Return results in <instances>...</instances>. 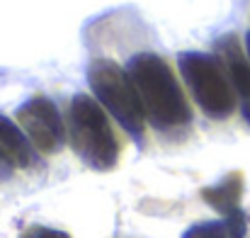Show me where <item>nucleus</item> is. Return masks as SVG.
Segmentation results:
<instances>
[{
	"label": "nucleus",
	"mask_w": 250,
	"mask_h": 238,
	"mask_svg": "<svg viewBox=\"0 0 250 238\" xmlns=\"http://www.w3.org/2000/svg\"><path fill=\"white\" fill-rule=\"evenodd\" d=\"M126 73L139 92L144 112L158 129H172V127L189 124L192 107L163 56H158L153 51L136 54L129 61Z\"/></svg>",
	"instance_id": "obj_1"
},
{
	"label": "nucleus",
	"mask_w": 250,
	"mask_h": 238,
	"mask_svg": "<svg viewBox=\"0 0 250 238\" xmlns=\"http://www.w3.org/2000/svg\"><path fill=\"white\" fill-rule=\"evenodd\" d=\"M71 144L92 170H112L119 160V141L97 100L76 95L71 102Z\"/></svg>",
	"instance_id": "obj_2"
},
{
	"label": "nucleus",
	"mask_w": 250,
	"mask_h": 238,
	"mask_svg": "<svg viewBox=\"0 0 250 238\" xmlns=\"http://www.w3.org/2000/svg\"><path fill=\"white\" fill-rule=\"evenodd\" d=\"M87 83L100 105L107 107V112L119 122V127L129 136L141 139L146 112L126 68H122L112 59H97L87 68Z\"/></svg>",
	"instance_id": "obj_3"
},
{
	"label": "nucleus",
	"mask_w": 250,
	"mask_h": 238,
	"mask_svg": "<svg viewBox=\"0 0 250 238\" xmlns=\"http://www.w3.org/2000/svg\"><path fill=\"white\" fill-rule=\"evenodd\" d=\"M182 78L189 85L194 102L209 119H226L236 109V92L229 76L224 73V64L202 51H185L177 59Z\"/></svg>",
	"instance_id": "obj_4"
},
{
	"label": "nucleus",
	"mask_w": 250,
	"mask_h": 238,
	"mask_svg": "<svg viewBox=\"0 0 250 238\" xmlns=\"http://www.w3.org/2000/svg\"><path fill=\"white\" fill-rule=\"evenodd\" d=\"M17 122L42 153H56L63 146V122L56 105L46 95H34L22 102L17 109Z\"/></svg>",
	"instance_id": "obj_5"
},
{
	"label": "nucleus",
	"mask_w": 250,
	"mask_h": 238,
	"mask_svg": "<svg viewBox=\"0 0 250 238\" xmlns=\"http://www.w3.org/2000/svg\"><path fill=\"white\" fill-rule=\"evenodd\" d=\"M214 49L219 54V61L229 71V80H231L233 90L241 95L243 119L250 124V59L246 56L236 34H224L221 39H216Z\"/></svg>",
	"instance_id": "obj_6"
},
{
	"label": "nucleus",
	"mask_w": 250,
	"mask_h": 238,
	"mask_svg": "<svg viewBox=\"0 0 250 238\" xmlns=\"http://www.w3.org/2000/svg\"><path fill=\"white\" fill-rule=\"evenodd\" d=\"M0 156L12 168H29L34 163V149L27 134L5 114H0Z\"/></svg>",
	"instance_id": "obj_7"
},
{
	"label": "nucleus",
	"mask_w": 250,
	"mask_h": 238,
	"mask_svg": "<svg viewBox=\"0 0 250 238\" xmlns=\"http://www.w3.org/2000/svg\"><path fill=\"white\" fill-rule=\"evenodd\" d=\"M241 195H243V175H241V173H229L221 182H216V185L202 190L204 202H207L211 209H216L219 214H224V216L238 212Z\"/></svg>",
	"instance_id": "obj_8"
},
{
	"label": "nucleus",
	"mask_w": 250,
	"mask_h": 238,
	"mask_svg": "<svg viewBox=\"0 0 250 238\" xmlns=\"http://www.w3.org/2000/svg\"><path fill=\"white\" fill-rule=\"evenodd\" d=\"M246 236V216L243 212L229 214L224 221H204L189 226L182 238H243Z\"/></svg>",
	"instance_id": "obj_9"
},
{
	"label": "nucleus",
	"mask_w": 250,
	"mask_h": 238,
	"mask_svg": "<svg viewBox=\"0 0 250 238\" xmlns=\"http://www.w3.org/2000/svg\"><path fill=\"white\" fill-rule=\"evenodd\" d=\"M22 238H71L63 231H56V229H49V226H32L24 231Z\"/></svg>",
	"instance_id": "obj_10"
},
{
	"label": "nucleus",
	"mask_w": 250,
	"mask_h": 238,
	"mask_svg": "<svg viewBox=\"0 0 250 238\" xmlns=\"http://www.w3.org/2000/svg\"><path fill=\"white\" fill-rule=\"evenodd\" d=\"M0 175H5V158L0 156Z\"/></svg>",
	"instance_id": "obj_11"
},
{
	"label": "nucleus",
	"mask_w": 250,
	"mask_h": 238,
	"mask_svg": "<svg viewBox=\"0 0 250 238\" xmlns=\"http://www.w3.org/2000/svg\"><path fill=\"white\" fill-rule=\"evenodd\" d=\"M246 46H248V59H250V32L246 34Z\"/></svg>",
	"instance_id": "obj_12"
}]
</instances>
